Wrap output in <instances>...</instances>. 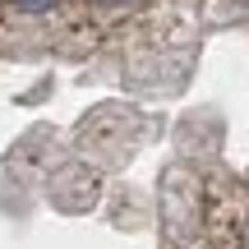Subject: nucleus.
Here are the masks:
<instances>
[{
  "mask_svg": "<svg viewBox=\"0 0 249 249\" xmlns=\"http://www.w3.org/2000/svg\"><path fill=\"white\" fill-rule=\"evenodd\" d=\"M18 9H28V14H42V9H51L55 0H14Z\"/></svg>",
  "mask_w": 249,
  "mask_h": 249,
  "instance_id": "obj_1",
  "label": "nucleus"
},
{
  "mask_svg": "<svg viewBox=\"0 0 249 249\" xmlns=\"http://www.w3.org/2000/svg\"><path fill=\"white\" fill-rule=\"evenodd\" d=\"M102 5H129V0H102Z\"/></svg>",
  "mask_w": 249,
  "mask_h": 249,
  "instance_id": "obj_2",
  "label": "nucleus"
}]
</instances>
